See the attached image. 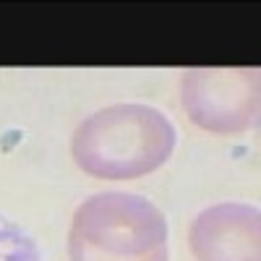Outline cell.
<instances>
[{"instance_id": "cell-3", "label": "cell", "mask_w": 261, "mask_h": 261, "mask_svg": "<svg viewBox=\"0 0 261 261\" xmlns=\"http://www.w3.org/2000/svg\"><path fill=\"white\" fill-rule=\"evenodd\" d=\"M180 105L201 130L243 134L258 120V68H186Z\"/></svg>"}, {"instance_id": "cell-1", "label": "cell", "mask_w": 261, "mask_h": 261, "mask_svg": "<svg viewBox=\"0 0 261 261\" xmlns=\"http://www.w3.org/2000/svg\"><path fill=\"white\" fill-rule=\"evenodd\" d=\"M178 130L162 110L120 102L84 118L71 136L79 170L99 180H136L160 170L175 151Z\"/></svg>"}, {"instance_id": "cell-4", "label": "cell", "mask_w": 261, "mask_h": 261, "mask_svg": "<svg viewBox=\"0 0 261 261\" xmlns=\"http://www.w3.org/2000/svg\"><path fill=\"white\" fill-rule=\"evenodd\" d=\"M258 209L241 201H222L196 214L188 246L196 261H261Z\"/></svg>"}, {"instance_id": "cell-2", "label": "cell", "mask_w": 261, "mask_h": 261, "mask_svg": "<svg viewBox=\"0 0 261 261\" xmlns=\"http://www.w3.org/2000/svg\"><path fill=\"white\" fill-rule=\"evenodd\" d=\"M71 261H170L165 214L139 193L105 191L84 199L68 230Z\"/></svg>"}, {"instance_id": "cell-5", "label": "cell", "mask_w": 261, "mask_h": 261, "mask_svg": "<svg viewBox=\"0 0 261 261\" xmlns=\"http://www.w3.org/2000/svg\"><path fill=\"white\" fill-rule=\"evenodd\" d=\"M0 261H42L34 235L0 212Z\"/></svg>"}]
</instances>
